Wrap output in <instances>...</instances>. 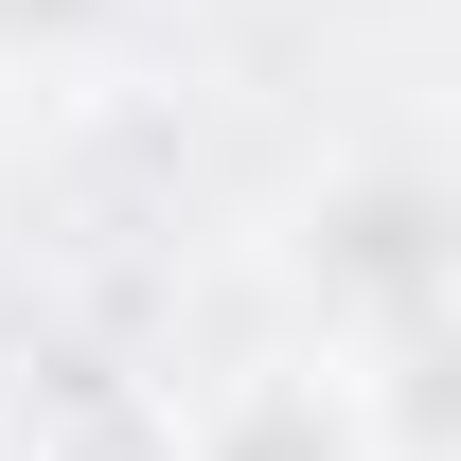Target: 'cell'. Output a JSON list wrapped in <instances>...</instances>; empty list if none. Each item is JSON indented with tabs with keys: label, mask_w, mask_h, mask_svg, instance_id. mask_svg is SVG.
<instances>
[{
	"label": "cell",
	"mask_w": 461,
	"mask_h": 461,
	"mask_svg": "<svg viewBox=\"0 0 461 461\" xmlns=\"http://www.w3.org/2000/svg\"><path fill=\"white\" fill-rule=\"evenodd\" d=\"M213 461H355V426H338L320 391H249V408L213 426Z\"/></svg>",
	"instance_id": "6da1fadb"
},
{
	"label": "cell",
	"mask_w": 461,
	"mask_h": 461,
	"mask_svg": "<svg viewBox=\"0 0 461 461\" xmlns=\"http://www.w3.org/2000/svg\"><path fill=\"white\" fill-rule=\"evenodd\" d=\"M107 0H0V54H54V36H89Z\"/></svg>",
	"instance_id": "7a4b0ae2"
}]
</instances>
